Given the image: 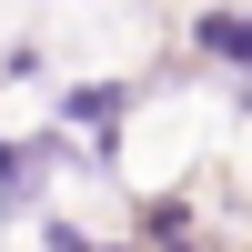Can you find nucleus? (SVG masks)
<instances>
[{
    "instance_id": "obj_1",
    "label": "nucleus",
    "mask_w": 252,
    "mask_h": 252,
    "mask_svg": "<svg viewBox=\"0 0 252 252\" xmlns=\"http://www.w3.org/2000/svg\"><path fill=\"white\" fill-rule=\"evenodd\" d=\"M131 81H71V91H61V131H81V172H111V152H121V111H131Z\"/></svg>"
},
{
    "instance_id": "obj_2",
    "label": "nucleus",
    "mask_w": 252,
    "mask_h": 252,
    "mask_svg": "<svg viewBox=\"0 0 252 252\" xmlns=\"http://www.w3.org/2000/svg\"><path fill=\"white\" fill-rule=\"evenodd\" d=\"M192 40H202V61H212V71H242V81H252V10L222 0V10L192 20Z\"/></svg>"
},
{
    "instance_id": "obj_3",
    "label": "nucleus",
    "mask_w": 252,
    "mask_h": 252,
    "mask_svg": "<svg viewBox=\"0 0 252 252\" xmlns=\"http://www.w3.org/2000/svg\"><path fill=\"white\" fill-rule=\"evenodd\" d=\"M51 161H71V152H61V131H51V141H0V212H20V202L40 192Z\"/></svg>"
},
{
    "instance_id": "obj_4",
    "label": "nucleus",
    "mask_w": 252,
    "mask_h": 252,
    "mask_svg": "<svg viewBox=\"0 0 252 252\" xmlns=\"http://www.w3.org/2000/svg\"><path fill=\"white\" fill-rule=\"evenodd\" d=\"M40 252H91V232H71V222H51V242Z\"/></svg>"
},
{
    "instance_id": "obj_5",
    "label": "nucleus",
    "mask_w": 252,
    "mask_h": 252,
    "mask_svg": "<svg viewBox=\"0 0 252 252\" xmlns=\"http://www.w3.org/2000/svg\"><path fill=\"white\" fill-rule=\"evenodd\" d=\"M242 111H252V81H242Z\"/></svg>"
}]
</instances>
